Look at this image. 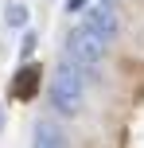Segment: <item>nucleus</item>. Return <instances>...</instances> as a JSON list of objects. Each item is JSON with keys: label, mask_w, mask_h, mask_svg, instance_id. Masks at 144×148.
<instances>
[{"label": "nucleus", "mask_w": 144, "mask_h": 148, "mask_svg": "<svg viewBox=\"0 0 144 148\" xmlns=\"http://www.w3.org/2000/svg\"><path fill=\"white\" fill-rule=\"evenodd\" d=\"M82 74H78L74 62H59L51 74V86H47V101H51L55 113H62V117H74L78 109H82Z\"/></svg>", "instance_id": "obj_1"}, {"label": "nucleus", "mask_w": 144, "mask_h": 148, "mask_svg": "<svg viewBox=\"0 0 144 148\" xmlns=\"http://www.w3.org/2000/svg\"><path fill=\"white\" fill-rule=\"evenodd\" d=\"M105 47L109 43H101L93 31H86V27H74L66 35V55L74 59V66H86V70H98L101 62H105Z\"/></svg>", "instance_id": "obj_2"}, {"label": "nucleus", "mask_w": 144, "mask_h": 148, "mask_svg": "<svg viewBox=\"0 0 144 148\" xmlns=\"http://www.w3.org/2000/svg\"><path fill=\"white\" fill-rule=\"evenodd\" d=\"M82 27H86V31H93L101 43H113V39L121 35V16H117V8H113V4H93L90 12L82 16Z\"/></svg>", "instance_id": "obj_3"}, {"label": "nucleus", "mask_w": 144, "mask_h": 148, "mask_svg": "<svg viewBox=\"0 0 144 148\" xmlns=\"http://www.w3.org/2000/svg\"><path fill=\"white\" fill-rule=\"evenodd\" d=\"M31 148H70V140H66V133H62L59 125L39 121V125H35V136H31Z\"/></svg>", "instance_id": "obj_4"}, {"label": "nucleus", "mask_w": 144, "mask_h": 148, "mask_svg": "<svg viewBox=\"0 0 144 148\" xmlns=\"http://www.w3.org/2000/svg\"><path fill=\"white\" fill-rule=\"evenodd\" d=\"M35 82H39V70H35V66H27V70L20 74V78L12 82V94L20 97V101H27V97L35 94Z\"/></svg>", "instance_id": "obj_5"}, {"label": "nucleus", "mask_w": 144, "mask_h": 148, "mask_svg": "<svg viewBox=\"0 0 144 148\" xmlns=\"http://www.w3.org/2000/svg\"><path fill=\"white\" fill-rule=\"evenodd\" d=\"M27 20H31L27 4H20V0H8L4 4V23L8 27H27Z\"/></svg>", "instance_id": "obj_6"}, {"label": "nucleus", "mask_w": 144, "mask_h": 148, "mask_svg": "<svg viewBox=\"0 0 144 148\" xmlns=\"http://www.w3.org/2000/svg\"><path fill=\"white\" fill-rule=\"evenodd\" d=\"M62 8H66L70 16H86V12H90L93 4H90V0H62Z\"/></svg>", "instance_id": "obj_7"}, {"label": "nucleus", "mask_w": 144, "mask_h": 148, "mask_svg": "<svg viewBox=\"0 0 144 148\" xmlns=\"http://www.w3.org/2000/svg\"><path fill=\"white\" fill-rule=\"evenodd\" d=\"M35 51V31H23V59Z\"/></svg>", "instance_id": "obj_8"}, {"label": "nucleus", "mask_w": 144, "mask_h": 148, "mask_svg": "<svg viewBox=\"0 0 144 148\" xmlns=\"http://www.w3.org/2000/svg\"><path fill=\"white\" fill-rule=\"evenodd\" d=\"M0 133H4V109H0Z\"/></svg>", "instance_id": "obj_9"}, {"label": "nucleus", "mask_w": 144, "mask_h": 148, "mask_svg": "<svg viewBox=\"0 0 144 148\" xmlns=\"http://www.w3.org/2000/svg\"><path fill=\"white\" fill-rule=\"evenodd\" d=\"M98 4H117V0H98Z\"/></svg>", "instance_id": "obj_10"}]
</instances>
